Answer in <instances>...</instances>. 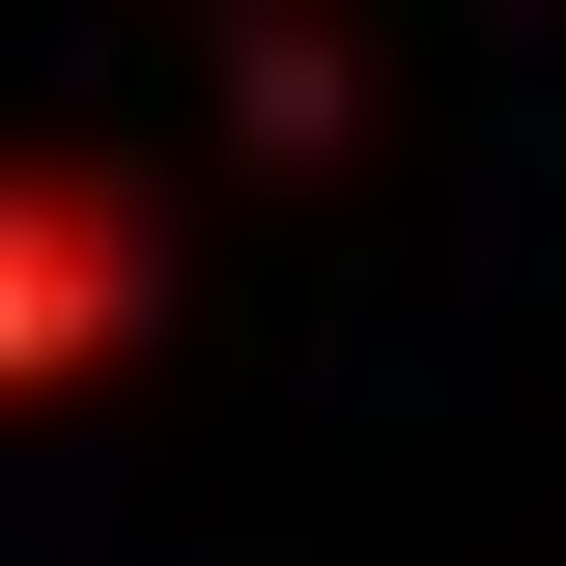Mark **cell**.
<instances>
[{
  "instance_id": "cell-1",
  "label": "cell",
  "mask_w": 566,
  "mask_h": 566,
  "mask_svg": "<svg viewBox=\"0 0 566 566\" xmlns=\"http://www.w3.org/2000/svg\"><path fill=\"white\" fill-rule=\"evenodd\" d=\"M170 340V199L114 142H0V424L29 397H114Z\"/></svg>"
},
{
  "instance_id": "cell-2",
  "label": "cell",
  "mask_w": 566,
  "mask_h": 566,
  "mask_svg": "<svg viewBox=\"0 0 566 566\" xmlns=\"http://www.w3.org/2000/svg\"><path fill=\"white\" fill-rule=\"evenodd\" d=\"M368 114V57H340V29H283V0H255V29H227V142H283V170H312V142H340Z\"/></svg>"
}]
</instances>
